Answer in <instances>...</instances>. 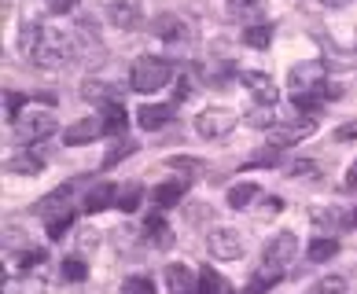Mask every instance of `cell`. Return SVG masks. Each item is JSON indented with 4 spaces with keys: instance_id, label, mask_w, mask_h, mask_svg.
Segmentation results:
<instances>
[{
    "instance_id": "cell-1",
    "label": "cell",
    "mask_w": 357,
    "mask_h": 294,
    "mask_svg": "<svg viewBox=\"0 0 357 294\" xmlns=\"http://www.w3.org/2000/svg\"><path fill=\"white\" fill-rule=\"evenodd\" d=\"M77 52V41L74 33L67 30H56V26H41L37 30V41L30 48V59L33 66H41V70H63Z\"/></svg>"
},
{
    "instance_id": "cell-2",
    "label": "cell",
    "mask_w": 357,
    "mask_h": 294,
    "mask_svg": "<svg viewBox=\"0 0 357 294\" xmlns=\"http://www.w3.org/2000/svg\"><path fill=\"white\" fill-rule=\"evenodd\" d=\"M169 77H174V66L166 59H155V56H140L133 59V70H129V85L133 92H158L169 85Z\"/></svg>"
},
{
    "instance_id": "cell-3",
    "label": "cell",
    "mask_w": 357,
    "mask_h": 294,
    "mask_svg": "<svg viewBox=\"0 0 357 294\" xmlns=\"http://www.w3.org/2000/svg\"><path fill=\"white\" fill-rule=\"evenodd\" d=\"M56 114L52 111H26L15 118V140L22 147H33V144H41L48 137H56Z\"/></svg>"
},
{
    "instance_id": "cell-4",
    "label": "cell",
    "mask_w": 357,
    "mask_h": 294,
    "mask_svg": "<svg viewBox=\"0 0 357 294\" xmlns=\"http://www.w3.org/2000/svg\"><path fill=\"white\" fill-rule=\"evenodd\" d=\"M328 85V66L321 59H310V63H295L287 74V88L291 96H313V92H324Z\"/></svg>"
},
{
    "instance_id": "cell-5",
    "label": "cell",
    "mask_w": 357,
    "mask_h": 294,
    "mask_svg": "<svg viewBox=\"0 0 357 294\" xmlns=\"http://www.w3.org/2000/svg\"><path fill=\"white\" fill-rule=\"evenodd\" d=\"M295 258H298V235H295V232H280V235H273L269 243H266V254H261V269L284 276V269H287Z\"/></svg>"
},
{
    "instance_id": "cell-6",
    "label": "cell",
    "mask_w": 357,
    "mask_h": 294,
    "mask_svg": "<svg viewBox=\"0 0 357 294\" xmlns=\"http://www.w3.org/2000/svg\"><path fill=\"white\" fill-rule=\"evenodd\" d=\"M236 111H229V107H206V111L195 114V132H199L203 140H218V137H229V132L236 129Z\"/></svg>"
},
{
    "instance_id": "cell-7",
    "label": "cell",
    "mask_w": 357,
    "mask_h": 294,
    "mask_svg": "<svg viewBox=\"0 0 357 294\" xmlns=\"http://www.w3.org/2000/svg\"><path fill=\"white\" fill-rule=\"evenodd\" d=\"M206 254L214 261H240L243 258V235L236 229H214L206 235Z\"/></svg>"
},
{
    "instance_id": "cell-8",
    "label": "cell",
    "mask_w": 357,
    "mask_h": 294,
    "mask_svg": "<svg viewBox=\"0 0 357 294\" xmlns=\"http://www.w3.org/2000/svg\"><path fill=\"white\" fill-rule=\"evenodd\" d=\"M313 132H317V122H313V118H298V122H276V125L269 129V147L284 151V147L306 140V137H313Z\"/></svg>"
},
{
    "instance_id": "cell-9",
    "label": "cell",
    "mask_w": 357,
    "mask_h": 294,
    "mask_svg": "<svg viewBox=\"0 0 357 294\" xmlns=\"http://www.w3.org/2000/svg\"><path fill=\"white\" fill-rule=\"evenodd\" d=\"M240 85L250 92V100L255 103H266V107H276L280 100V92H276V82L269 74H258V70H243L240 74Z\"/></svg>"
},
{
    "instance_id": "cell-10",
    "label": "cell",
    "mask_w": 357,
    "mask_h": 294,
    "mask_svg": "<svg viewBox=\"0 0 357 294\" xmlns=\"http://www.w3.org/2000/svg\"><path fill=\"white\" fill-rule=\"evenodd\" d=\"M107 15H111V22L118 26V30H137V26L144 22V4L140 0H111Z\"/></svg>"
},
{
    "instance_id": "cell-11",
    "label": "cell",
    "mask_w": 357,
    "mask_h": 294,
    "mask_svg": "<svg viewBox=\"0 0 357 294\" xmlns=\"http://www.w3.org/2000/svg\"><path fill=\"white\" fill-rule=\"evenodd\" d=\"M103 118H82V122H70V129L63 132V144L67 147H82V144H92L103 137Z\"/></svg>"
},
{
    "instance_id": "cell-12",
    "label": "cell",
    "mask_w": 357,
    "mask_h": 294,
    "mask_svg": "<svg viewBox=\"0 0 357 294\" xmlns=\"http://www.w3.org/2000/svg\"><path fill=\"white\" fill-rule=\"evenodd\" d=\"M82 100L96 103L100 111H107L111 103H118V88L111 82H100V77H85V82H82Z\"/></svg>"
},
{
    "instance_id": "cell-13",
    "label": "cell",
    "mask_w": 357,
    "mask_h": 294,
    "mask_svg": "<svg viewBox=\"0 0 357 294\" xmlns=\"http://www.w3.org/2000/svg\"><path fill=\"white\" fill-rule=\"evenodd\" d=\"M166 284H169L174 294H192L195 287H199V276L192 272V265L174 261V265H166Z\"/></svg>"
},
{
    "instance_id": "cell-14",
    "label": "cell",
    "mask_w": 357,
    "mask_h": 294,
    "mask_svg": "<svg viewBox=\"0 0 357 294\" xmlns=\"http://www.w3.org/2000/svg\"><path fill=\"white\" fill-rule=\"evenodd\" d=\"M169 118H174V107H169V103H144L137 111V125L155 132V129H162Z\"/></svg>"
},
{
    "instance_id": "cell-15",
    "label": "cell",
    "mask_w": 357,
    "mask_h": 294,
    "mask_svg": "<svg viewBox=\"0 0 357 294\" xmlns=\"http://www.w3.org/2000/svg\"><path fill=\"white\" fill-rule=\"evenodd\" d=\"M155 37H162V41H184V37H192V26L184 22L181 15H158L155 19Z\"/></svg>"
},
{
    "instance_id": "cell-16",
    "label": "cell",
    "mask_w": 357,
    "mask_h": 294,
    "mask_svg": "<svg viewBox=\"0 0 357 294\" xmlns=\"http://www.w3.org/2000/svg\"><path fill=\"white\" fill-rule=\"evenodd\" d=\"M8 173H15V177H37V173L45 169V158L41 155H33V151H15L4 162Z\"/></svg>"
},
{
    "instance_id": "cell-17",
    "label": "cell",
    "mask_w": 357,
    "mask_h": 294,
    "mask_svg": "<svg viewBox=\"0 0 357 294\" xmlns=\"http://www.w3.org/2000/svg\"><path fill=\"white\" fill-rule=\"evenodd\" d=\"M114 199H118L114 184L100 180V184H92V188L85 192V199H82V210H89V213H100V210H107V206L114 203Z\"/></svg>"
},
{
    "instance_id": "cell-18",
    "label": "cell",
    "mask_w": 357,
    "mask_h": 294,
    "mask_svg": "<svg viewBox=\"0 0 357 294\" xmlns=\"http://www.w3.org/2000/svg\"><path fill=\"white\" fill-rule=\"evenodd\" d=\"M184 188H188V184H184V180H169V184H158V188H155V206H158V210H169V206H177L181 199H184Z\"/></svg>"
},
{
    "instance_id": "cell-19",
    "label": "cell",
    "mask_w": 357,
    "mask_h": 294,
    "mask_svg": "<svg viewBox=\"0 0 357 294\" xmlns=\"http://www.w3.org/2000/svg\"><path fill=\"white\" fill-rule=\"evenodd\" d=\"M144 232L151 235V243L158 247V250H166V247H174V232L166 229V221L158 217V213H151L148 221H144Z\"/></svg>"
},
{
    "instance_id": "cell-20",
    "label": "cell",
    "mask_w": 357,
    "mask_h": 294,
    "mask_svg": "<svg viewBox=\"0 0 357 294\" xmlns=\"http://www.w3.org/2000/svg\"><path fill=\"white\" fill-rule=\"evenodd\" d=\"M247 125H255V129H273L276 125V107H266V103H255L247 111Z\"/></svg>"
},
{
    "instance_id": "cell-21",
    "label": "cell",
    "mask_w": 357,
    "mask_h": 294,
    "mask_svg": "<svg viewBox=\"0 0 357 294\" xmlns=\"http://www.w3.org/2000/svg\"><path fill=\"white\" fill-rule=\"evenodd\" d=\"M258 199V184H236V188H229V206L232 210H247L250 203Z\"/></svg>"
},
{
    "instance_id": "cell-22",
    "label": "cell",
    "mask_w": 357,
    "mask_h": 294,
    "mask_svg": "<svg viewBox=\"0 0 357 294\" xmlns=\"http://www.w3.org/2000/svg\"><path fill=\"white\" fill-rule=\"evenodd\" d=\"M310 294H350V284H347V276H321L317 284L310 287Z\"/></svg>"
},
{
    "instance_id": "cell-23",
    "label": "cell",
    "mask_w": 357,
    "mask_h": 294,
    "mask_svg": "<svg viewBox=\"0 0 357 294\" xmlns=\"http://www.w3.org/2000/svg\"><path fill=\"white\" fill-rule=\"evenodd\" d=\"M306 254H310V261H328V258H335V254H339V239H332V235L313 239Z\"/></svg>"
},
{
    "instance_id": "cell-24",
    "label": "cell",
    "mask_w": 357,
    "mask_h": 294,
    "mask_svg": "<svg viewBox=\"0 0 357 294\" xmlns=\"http://www.w3.org/2000/svg\"><path fill=\"white\" fill-rule=\"evenodd\" d=\"M100 118H103V129H107L111 137H114V132H122V129H126V122H129L122 103H111V107H107V111H103Z\"/></svg>"
},
{
    "instance_id": "cell-25",
    "label": "cell",
    "mask_w": 357,
    "mask_h": 294,
    "mask_svg": "<svg viewBox=\"0 0 357 294\" xmlns=\"http://www.w3.org/2000/svg\"><path fill=\"white\" fill-rule=\"evenodd\" d=\"M269 41H273V30L266 22L247 26V30H243V45H250V48H269Z\"/></svg>"
},
{
    "instance_id": "cell-26",
    "label": "cell",
    "mask_w": 357,
    "mask_h": 294,
    "mask_svg": "<svg viewBox=\"0 0 357 294\" xmlns=\"http://www.w3.org/2000/svg\"><path fill=\"white\" fill-rule=\"evenodd\" d=\"M26 276H30V279H22V284H15V287L8 284V294H41L48 287L45 276H37V272H26Z\"/></svg>"
},
{
    "instance_id": "cell-27",
    "label": "cell",
    "mask_w": 357,
    "mask_h": 294,
    "mask_svg": "<svg viewBox=\"0 0 357 294\" xmlns=\"http://www.w3.org/2000/svg\"><path fill=\"white\" fill-rule=\"evenodd\" d=\"M85 276H89V269H85L82 258H63V279H70V284H82Z\"/></svg>"
},
{
    "instance_id": "cell-28",
    "label": "cell",
    "mask_w": 357,
    "mask_h": 294,
    "mask_svg": "<svg viewBox=\"0 0 357 294\" xmlns=\"http://www.w3.org/2000/svg\"><path fill=\"white\" fill-rule=\"evenodd\" d=\"M129 155H137V140H118L114 147H111V155H107V162L103 166H118L122 158H129Z\"/></svg>"
},
{
    "instance_id": "cell-29",
    "label": "cell",
    "mask_w": 357,
    "mask_h": 294,
    "mask_svg": "<svg viewBox=\"0 0 357 294\" xmlns=\"http://www.w3.org/2000/svg\"><path fill=\"white\" fill-rule=\"evenodd\" d=\"M70 224H74V213L67 210V213H59V217H52L48 221V239H63L70 232Z\"/></svg>"
},
{
    "instance_id": "cell-30",
    "label": "cell",
    "mask_w": 357,
    "mask_h": 294,
    "mask_svg": "<svg viewBox=\"0 0 357 294\" xmlns=\"http://www.w3.org/2000/svg\"><path fill=\"white\" fill-rule=\"evenodd\" d=\"M122 294H155V284L148 276H129L122 284Z\"/></svg>"
},
{
    "instance_id": "cell-31",
    "label": "cell",
    "mask_w": 357,
    "mask_h": 294,
    "mask_svg": "<svg viewBox=\"0 0 357 294\" xmlns=\"http://www.w3.org/2000/svg\"><path fill=\"white\" fill-rule=\"evenodd\" d=\"M287 173H291V177H321V166L310 162V158H298V162L287 166Z\"/></svg>"
},
{
    "instance_id": "cell-32",
    "label": "cell",
    "mask_w": 357,
    "mask_h": 294,
    "mask_svg": "<svg viewBox=\"0 0 357 294\" xmlns=\"http://www.w3.org/2000/svg\"><path fill=\"white\" fill-rule=\"evenodd\" d=\"M140 188H137V184H133V188H126V192H118V210H137L140 206Z\"/></svg>"
},
{
    "instance_id": "cell-33",
    "label": "cell",
    "mask_w": 357,
    "mask_h": 294,
    "mask_svg": "<svg viewBox=\"0 0 357 294\" xmlns=\"http://www.w3.org/2000/svg\"><path fill=\"white\" fill-rule=\"evenodd\" d=\"M22 96H19V92H8V96H4V114H8V122H15V118H19V111H22Z\"/></svg>"
},
{
    "instance_id": "cell-34",
    "label": "cell",
    "mask_w": 357,
    "mask_h": 294,
    "mask_svg": "<svg viewBox=\"0 0 357 294\" xmlns=\"http://www.w3.org/2000/svg\"><path fill=\"white\" fill-rule=\"evenodd\" d=\"M45 4H48L52 15H70V11L82 4V0H45Z\"/></svg>"
},
{
    "instance_id": "cell-35",
    "label": "cell",
    "mask_w": 357,
    "mask_h": 294,
    "mask_svg": "<svg viewBox=\"0 0 357 294\" xmlns=\"http://www.w3.org/2000/svg\"><path fill=\"white\" fill-rule=\"evenodd\" d=\"M335 140H339V144H347V140H357V122H347V125H339V129H335Z\"/></svg>"
},
{
    "instance_id": "cell-36",
    "label": "cell",
    "mask_w": 357,
    "mask_h": 294,
    "mask_svg": "<svg viewBox=\"0 0 357 294\" xmlns=\"http://www.w3.org/2000/svg\"><path fill=\"white\" fill-rule=\"evenodd\" d=\"M225 4H232L236 11H243V8H247V11H258L261 4H266V0H225Z\"/></svg>"
},
{
    "instance_id": "cell-37",
    "label": "cell",
    "mask_w": 357,
    "mask_h": 294,
    "mask_svg": "<svg viewBox=\"0 0 357 294\" xmlns=\"http://www.w3.org/2000/svg\"><path fill=\"white\" fill-rule=\"evenodd\" d=\"M342 188H347V192H357V162L347 169V180H342Z\"/></svg>"
},
{
    "instance_id": "cell-38",
    "label": "cell",
    "mask_w": 357,
    "mask_h": 294,
    "mask_svg": "<svg viewBox=\"0 0 357 294\" xmlns=\"http://www.w3.org/2000/svg\"><path fill=\"white\" fill-rule=\"evenodd\" d=\"M317 4H324V8H342L347 0H317Z\"/></svg>"
},
{
    "instance_id": "cell-39",
    "label": "cell",
    "mask_w": 357,
    "mask_h": 294,
    "mask_svg": "<svg viewBox=\"0 0 357 294\" xmlns=\"http://www.w3.org/2000/svg\"><path fill=\"white\" fill-rule=\"evenodd\" d=\"M350 224H357V210H354V217H350Z\"/></svg>"
}]
</instances>
